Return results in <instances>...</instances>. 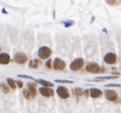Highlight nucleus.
Wrapping results in <instances>:
<instances>
[{"label": "nucleus", "instance_id": "f257e3e1", "mask_svg": "<svg viewBox=\"0 0 121 113\" xmlns=\"http://www.w3.org/2000/svg\"><path fill=\"white\" fill-rule=\"evenodd\" d=\"M52 49H51L49 47H46V46L40 47L39 49H38V51H37L38 57H39L40 59H43V60H44V59H49L50 56L52 55Z\"/></svg>", "mask_w": 121, "mask_h": 113}, {"label": "nucleus", "instance_id": "f03ea898", "mask_svg": "<svg viewBox=\"0 0 121 113\" xmlns=\"http://www.w3.org/2000/svg\"><path fill=\"white\" fill-rule=\"evenodd\" d=\"M84 64H85V62H84L83 58H76L70 64V69L73 71H78L83 68Z\"/></svg>", "mask_w": 121, "mask_h": 113}, {"label": "nucleus", "instance_id": "7ed1b4c3", "mask_svg": "<svg viewBox=\"0 0 121 113\" xmlns=\"http://www.w3.org/2000/svg\"><path fill=\"white\" fill-rule=\"evenodd\" d=\"M86 71H88L90 73H94V74L100 73L101 72V67L97 63L91 62V63H88L86 65Z\"/></svg>", "mask_w": 121, "mask_h": 113}, {"label": "nucleus", "instance_id": "20e7f679", "mask_svg": "<svg viewBox=\"0 0 121 113\" xmlns=\"http://www.w3.org/2000/svg\"><path fill=\"white\" fill-rule=\"evenodd\" d=\"M13 61H14L16 64L24 65V64L27 63V61H28V56H27V54H25L24 52H17V53H15V55L13 56Z\"/></svg>", "mask_w": 121, "mask_h": 113}, {"label": "nucleus", "instance_id": "39448f33", "mask_svg": "<svg viewBox=\"0 0 121 113\" xmlns=\"http://www.w3.org/2000/svg\"><path fill=\"white\" fill-rule=\"evenodd\" d=\"M66 68V63L60 58H55L52 62V69L55 70H63Z\"/></svg>", "mask_w": 121, "mask_h": 113}, {"label": "nucleus", "instance_id": "423d86ee", "mask_svg": "<svg viewBox=\"0 0 121 113\" xmlns=\"http://www.w3.org/2000/svg\"><path fill=\"white\" fill-rule=\"evenodd\" d=\"M56 93L57 95L60 97V98H62V99H68L70 97V92L68 90L67 88L63 87V86H59L57 87L56 89Z\"/></svg>", "mask_w": 121, "mask_h": 113}, {"label": "nucleus", "instance_id": "0eeeda50", "mask_svg": "<svg viewBox=\"0 0 121 113\" xmlns=\"http://www.w3.org/2000/svg\"><path fill=\"white\" fill-rule=\"evenodd\" d=\"M117 61V56L115 53H112V52H109L107 53L105 56H104V62L106 64H109V65H113L115 64Z\"/></svg>", "mask_w": 121, "mask_h": 113}, {"label": "nucleus", "instance_id": "6e6552de", "mask_svg": "<svg viewBox=\"0 0 121 113\" xmlns=\"http://www.w3.org/2000/svg\"><path fill=\"white\" fill-rule=\"evenodd\" d=\"M38 90H39V92H40V94H41L42 96L47 97V98L52 97V96H53V94H54V91L52 90V88L41 87V88H40Z\"/></svg>", "mask_w": 121, "mask_h": 113}, {"label": "nucleus", "instance_id": "1a4fd4ad", "mask_svg": "<svg viewBox=\"0 0 121 113\" xmlns=\"http://www.w3.org/2000/svg\"><path fill=\"white\" fill-rule=\"evenodd\" d=\"M105 96L106 98L109 100V101H112V102H114L118 99V94L116 91L114 90H112V89H107L105 90Z\"/></svg>", "mask_w": 121, "mask_h": 113}, {"label": "nucleus", "instance_id": "9d476101", "mask_svg": "<svg viewBox=\"0 0 121 113\" xmlns=\"http://www.w3.org/2000/svg\"><path fill=\"white\" fill-rule=\"evenodd\" d=\"M11 61V56L8 53H0V65H8Z\"/></svg>", "mask_w": 121, "mask_h": 113}, {"label": "nucleus", "instance_id": "9b49d317", "mask_svg": "<svg viewBox=\"0 0 121 113\" xmlns=\"http://www.w3.org/2000/svg\"><path fill=\"white\" fill-rule=\"evenodd\" d=\"M27 89L29 90V92L32 94L33 98H35L37 90H36V84L35 83H28L27 85Z\"/></svg>", "mask_w": 121, "mask_h": 113}, {"label": "nucleus", "instance_id": "f8f14e48", "mask_svg": "<svg viewBox=\"0 0 121 113\" xmlns=\"http://www.w3.org/2000/svg\"><path fill=\"white\" fill-rule=\"evenodd\" d=\"M89 92H90L91 97H92V98H95V99L101 97L102 94H103L102 91H101L99 89H96V88H93V89H89Z\"/></svg>", "mask_w": 121, "mask_h": 113}, {"label": "nucleus", "instance_id": "ddd939ff", "mask_svg": "<svg viewBox=\"0 0 121 113\" xmlns=\"http://www.w3.org/2000/svg\"><path fill=\"white\" fill-rule=\"evenodd\" d=\"M41 65H42L41 60L40 59H37V58L33 59V60H31V61L29 62V67L31 68V69H38Z\"/></svg>", "mask_w": 121, "mask_h": 113}, {"label": "nucleus", "instance_id": "4468645a", "mask_svg": "<svg viewBox=\"0 0 121 113\" xmlns=\"http://www.w3.org/2000/svg\"><path fill=\"white\" fill-rule=\"evenodd\" d=\"M35 82L42 85L43 87H46V88H52L53 87V84L52 82L47 81V80H44V79H35Z\"/></svg>", "mask_w": 121, "mask_h": 113}, {"label": "nucleus", "instance_id": "2eb2a0df", "mask_svg": "<svg viewBox=\"0 0 121 113\" xmlns=\"http://www.w3.org/2000/svg\"><path fill=\"white\" fill-rule=\"evenodd\" d=\"M118 76H100V77H95L90 81H93V82H99V81H106V80H113L116 79Z\"/></svg>", "mask_w": 121, "mask_h": 113}, {"label": "nucleus", "instance_id": "dca6fc26", "mask_svg": "<svg viewBox=\"0 0 121 113\" xmlns=\"http://www.w3.org/2000/svg\"><path fill=\"white\" fill-rule=\"evenodd\" d=\"M7 83H8V86L10 87V89H15L17 88L15 80H13V78H7Z\"/></svg>", "mask_w": 121, "mask_h": 113}, {"label": "nucleus", "instance_id": "f3484780", "mask_svg": "<svg viewBox=\"0 0 121 113\" xmlns=\"http://www.w3.org/2000/svg\"><path fill=\"white\" fill-rule=\"evenodd\" d=\"M0 89H1V91L5 94H8L10 92V87L8 86V85H6L5 83L0 84Z\"/></svg>", "mask_w": 121, "mask_h": 113}, {"label": "nucleus", "instance_id": "a211bd4d", "mask_svg": "<svg viewBox=\"0 0 121 113\" xmlns=\"http://www.w3.org/2000/svg\"><path fill=\"white\" fill-rule=\"evenodd\" d=\"M105 1L110 6H117L121 4V0H105Z\"/></svg>", "mask_w": 121, "mask_h": 113}, {"label": "nucleus", "instance_id": "6ab92c4d", "mask_svg": "<svg viewBox=\"0 0 121 113\" xmlns=\"http://www.w3.org/2000/svg\"><path fill=\"white\" fill-rule=\"evenodd\" d=\"M61 23L65 28H70L74 25V21H73V20H65V21H62Z\"/></svg>", "mask_w": 121, "mask_h": 113}, {"label": "nucleus", "instance_id": "aec40b11", "mask_svg": "<svg viewBox=\"0 0 121 113\" xmlns=\"http://www.w3.org/2000/svg\"><path fill=\"white\" fill-rule=\"evenodd\" d=\"M23 95H24V97H25L26 99H28V100H32V99H34L33 96H32V94L29 92V90H28L27 89H23Z\"/></svg>", "mask_w": 121, "mask_h": 113}, {"label": "nucleus", "instance_id": "412c9836", "mask_svg": "<svg viewBox=\"0 0 121 113\" xmlns=\"http://www.w3.org/2000/svg\"><path fill=\"white\" fill-rule=\"evenodd\" d=\"M73 93L76 96H81L83 94V89L80 88H75V89H73Z\"/></svg>", "mask_w": 121, "mask_h": 113}, {"label": "nucleus", "instance_id": "4be33fe9", "mask_svg": "<svg viewBox=\"0 0 121 113\" xmlns=\"http://www.w3.org/2000/svg\"><path fill=\"white\" fill-rule=\"evenodd\" d=\"M55 83H62V84H73V82L72 80H62V79H55Z\"/></svg>", "mask_w": 121, "mask_h": 113}, {"label": "nucleus", "instance_id": "5701e85b", "mask_svg": "<svg viewBox=\"0 0 121 113\" xmlns=\"http://www.w3.org/2000/svg\"><path fill=\"white\" fill-rule=\"evenodd\" d=\"M120 84H107L105 85V88H120Z\"/></svg>", "mask_w": 121, "mask_h": 113}, {"label": "nucleus", "instance_id": "b1692460", "mask_svg": "<svg viewBox=\"0 0 121 113\" xmlns=\"http://www.w3.org/2000/svg\"><path fill=\"white\" fill-rule=\"evenodd\" d=\"M52 59H48L47 60V62H46V64H45V66H46V68L47 69H52Z\"/></svg>", "mask_w": 121, "mask_h": 113}, {"label": "nucleus", "instance_id": "393cba45", "mask_svg": "<svg viewBox=\"0 0 121 113\" xmlns=\"http://www.w3.org/2000/svg\"><path fill=\"white\" fill-rule=\"evenodd\" d=\"M17 76H18L19 78H25V79H30V80L35 81V78L32 77V76H28V75H24V74H17Z\"/></svg>", "mask_w": 121, "mask_h": 113}, {"label": "nucleus", "instance_id": "a878e982", "mask_svg": "<svg viewBox=\"0 0 121 113\" xmlns=\"http://www.w3.org/2000/svg\"><path fill=\"white\" fill-rule=\"evenodd\" d=\"M15 83H16V87H17V88H19V89L23 88V82H22V81L17 80V81H15Z\"/></svg>", "mask_w": 121, "mask_h": 113}, {"label": "nucleus", "instance_id": "bb28decb", "mask_svg": "<svg viewBox=\"0 0 121 113\" xmlns=\"http://www.w3.org/2000/svg\"><path fill=\"white\" fill-rule=\"evenodd\" d=\"M83 94L86 96V97H88L89 95H90V92H89V89H86L85 91H83Z\"/></svg>", "mask_w": 121, "mask_h": 113}, {"label": "nucleus", "instance_id": "cd10ccee", "mask_svg": "<svg viewBox=\"0 0 121 113\" xmlns=\"http://www.w3.org/2000/svg\"><path fill=\"white\" fill-rule=\"evenodd\" d=\"M2 12H3V13H6V14H7V13H8V12H7V11H6V10H5V9H4V8H3V9H2Z\"/></svg>", "mask_w": 121, "mask_h": 113}, {"label": "nucleus", "instance_id": "c85d7f7f", "mask_svg": "<svg viewBox=\"0 0 121 113\" xmlns=\"http://www.w3.org/2000/svg\"><path fill=\"white\" fill-rule=\"evenodd\" d=\"M0 50H1V48H0Z\"/></svg>", "mask_w": 121, "mask_h": 113}]
</instances>
